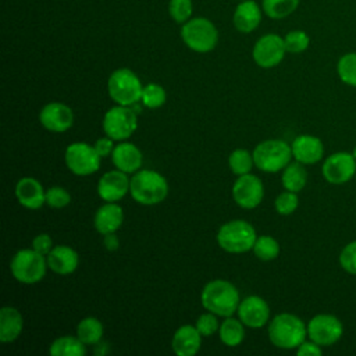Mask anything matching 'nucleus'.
Listing matches in <instances>:
<instances>
[{
    "label": "nucleus",
    "mask_w": 356,
    "mask_h": 356,
    "mask_svg": "<svg viewBox=\"0 0 356 356\" xmlns=\"http://www.w3.org/2000/svg\"><path fill=\"white\" fill-rule=\"evenodd\" d=\"M241 296L236 286L227 280L209 281L200 293L202 306L218 317L232 316L239 306Z\"/></svg>",
    "instance_id": "1"
},
{
    "label": "nucleus",
    "mask_w": 356,
    "mask_h": 356,
    "mask_svg": "<svg viewBox=\"0 0 356 356\" xmlns=\"http://www.w3.org/2000/svg\"><path fill=\"white\" fill-rule=\"evenodd\" d=\"M270 342L280 349H296L307 338V324L293 313H280L267 328Z\"/></svg>",
    "instance_id": "2"
},
{
    "label": "nucleus",
    "mask_w": 356,
    "mask_h": 356,
    "mask_svg": "<svg viewBox=\"0 0 356 356\" xmlns=\"http://www.w3.org/2000/svg\"><path fill=\"white\" fill-rule=\"evenodd\" d=\"M129 193L139 204H159L168 195V182L154 170H139L131 177Z\"/></svg>",
    "instance_id": "3"
},
{
    "label": "nucleus",
    "mask_w": 356,
    "mask_h": 356,
    "mask_svg": "<svg viewBox=\"0 0 356 356\" xmlns=\"http://www.w3.org/2000/svg\"><path fill=\"white\" fill-rule=\"evenodd\" d=\"M254 227L245 220H231L222 224L217 232L218 246L228 253H245L253 249L256 242Z\"/></svg>",
    "instance_id": "4"
},
{
    "label": "nucleus",
    "mask_w": 356,
    "mask_h": 356,
    "mask_svg": "<svg viewBox=\"0 0 356 356\" xmlns=\"http://www.w3.org/2000/svg\"><path fill=\"white\" fill-rule=\"evenodd\" d=\"M143 85L129 68L114 70L107 81V92L111 100L120 106H135L140 102Z\"/></svg>",
    "instance_id": "5"
},
{
    "label": "nucleus",
    "mask_w": 356,
    "mask_h": 356,
    "mask_svg": "<svg viewBox=\"0 0 356 356\" xmlns=\"http://www.w3.org/2000/svg\"><path fill=\"white\" fill-rule=\"evenodd\" d=\"M181 39L185 46L196 53H209L218 43V31L206 17H193L181 28Z\"/></svg>",
    "instance_id": "6"
},
{
    "label": "nucleus",
    "mask_w": 356,
    "mask_h": 356,
    "mask_svg": "<svg viewBox=\"0 0 356 356\" xmlns=\"http://www.w3.org/2000/svg\"><path fill=\"white\" fill-rule=\"evenodd\" d=\"M254 165L264 172L282 171L293 159L291 145L282 139H267L256 145L253 150Z\"/></svg>",
    "instance_id": "7"
},
{
    "label": "nucleus",
    "mask_w": 356,
    "mask_h": 356,
    "mask_svg": "<svg viewBox=\"0 0 356 356\" xmlns=\"http://www.w3.org/2000/svg\"><path fill=\"white\" fill-rule=\"evenodd\" d=\"M49 266L46 256L36 252L33 248L18 250L10 263L13 277L21 284H36L46 275Z\"/></svg>",
    "instance_id": "8"
},
{
    "label": "nucleus",
    "mask_w": 356,
    "mask_h": 356,
    "mask_svg": "<svg viewBox=\"0 0 356 356\" xmlns=\"http://www.w3.org/2000/svg\"><path fill=\"white\" fill-rule=\"evenodd\" d=\"M103 131L113 140H127L138 128V115L132 106H120L108 108L103 117Z\"/></svg>",
    "instance_id": "9"
},
{
    "label": "nucleus",
    "mask_w": 356,
    "mask_h": 356,
    "mask_svg": "<svg viewBox=\"0 0 356 356\" xmlns=\"http://www.w3.org/2000/svg\"><path fill=\"white\" fill-rule=\"evenodd\" d=\"M102 157L97 154L93 145L86 142H74L68 145L64 154L67 168L79 177L95 174L100 167Z\"/></svg>",
    "instance_id": "10"
},
{
    "label": "nucleus",
    "mask_w": 356,
    "mask_h": 356,
    "mask_svg": "<svg viewBox=\"0 0 356 356\" xmlns=\"http://www.w3.org/2000/svg\"><path fill=\"white\" fill-rule=\"evenodd\" d=\"M343 335L342 321L330 313H318L307 323V338L323 348L332 346Z\"/></svg>",
    "instance_id": "11"
},
{
    "label": "nucleus",
    "mask_w": 356,
    "mask_h": 356,
    "mask_svg": "<svg viewBox=\"0 0 356 356\" xmlns=\"http://www.w3.org/2000/svg\"><path fill=\"white\" fill-rule=\"evenodd\" d=\"M323 178L332 185L349 182L356 174V159L352 152H335L325 157L321 167Z\"/></svg>",
    "instance_id": "12"
},
{
    "label": "nucleus",
    "mask_w": 356,
    "mask_h": 356,
    "mask_svg": "<svg viewBox=\"0 0 356 356\" xmlns=\"http://www.w3.org/2000/svg\"><path fill=\"white\" fill-rule=\"evenodd\" d=\"M286 49L284 38L277 33H267L257 39L253 46V61L261 68H274L285 57Z\"/></svg>",
    "instance_id": "13"
},
{
    "label": "nucleus",
    "mask_w": 356,
    "mask_h": 356,
    "mask_svg": "<svg viewBox=\"0 0 356 356\" xmlns=\"http://www.w3.org/2000/svg\"><path fill=\"white\" fill-rule=\"evenodd\" d=\"M232 197L242 209L257 207L264 197V186L261 179L250 172L239 175L232 185Z\"/></svg>",
    "instance_id": "14"
},
{
    "label": "nucleus",
    "mask_w": 356,
    "mask_h": 356,
    "mask_svg": "<svg viewBox=\"0 0 356 356\" xmlns=\"http://www.w3.org/2000/svg\"><path fill=\"white\" fill-rule=\"evenodd\" d=\"M39 121L44 129L61 134L72 127L74 113L71 107L64 103L50 102L42 107L39 113Z\"/></svg>",
    "instance_id": "15"
},
{
    "label": "nucleus",
    "mask_w": 356,
    "mask_h": 356,
    "mask_svg": "<svg viewBox=\"0 0 356 356\" xmlns=\"http://www.w3.org/2000/svg\"><path fill=\"white\" fill-rule=\"evenodd\" d=\"M238 318L249 328H261L268 323L270 306L257 295H249L241 299L238 306Z\"/></svg>",
    "instance_id": "16"
},
{
    "label": "nucleus",
    "mask_w": 356,
    "mask_h": 356,
    "mask_svg": "<svg viewBox=\"0 0 356 356\" xmlns=\"http://www.w3.org/2000/svg\"><path fill=\"white\" fill-rule=\"evenodd\" d=\"M131 178L121 170L104 172L97 182V195L104 202H118L129 192Z\"/></svg>",
    "instance_id": "17"
},
{
    "label": "nucleus",
    "mask_w": 356,
    "mask_h": 356,
    "mask_svg": "<svg viewBox=\"0 0 356 356\" xmlns=\"http://www.w3.org/2000/svg\"><path fill=\"white\" fill-rule=\"evenodd\" d=\"M292 156L293 160L305 164V165H312L318 163L323 156H324V145L320 138L309 134H302L298 135L292 143Z\"/></svg>",
    "instance_id": "18"
},
{
    "label": "nucleus",
    "mask_w": 356,
    "mask_h": 356,
    "mask_svg": "<svg viewBox=\"0 0 356 356\" xmlns=\"http://www.w3.org/2000/svg\"><path fill=\"white\" fill-rule=\"evenodd\" d=\"M18 203L28 210H38L46 203V191L33 177H24L15 185Z\"/></svg>",
    "instance_id": "19"
},
{
    "label": "nucleus",
    "mask_w": 356,
    "mask_h": 356,
    "mask_svg": "<svg viewBox=\"0 0 356 356\" xmlns=\"http://www.w3.org/2000/svg\"><path fill=\"white\" fill-rule=\"evenodd\" d=\"M111 161L117 170L127 174H135L143 164V156L139 147L131 142L121 140L111 153Z\"/></svg>",
    "instance_id": "20"
},
{
    "label": "nucleus",
    "mask_w": 356,
    "mask_h": 356,
    "mask_svg": "<svg viewBox=\"0 0 356 356\" xmlns=\"http://www.w3.org/2000/svg\"><path fill=\"white\" fill-rule=\"evenodd\" d=\"M124 221L122 207L117 202H104L93 217V225L96 231L102 235L113 234L120 229Z\"/></svg>",
    "instance_id": "21"
},
{
    "label": "nucleus",
    "mask_w": 356,
    "mask_h": 356,
    "mask_svg": "<svg viewBox=\"0 0 356 356\" xmlns=\"http://www.w3.org/2000/svg\"><path fill=\"white\" fill-rule=\"evenodd\" d=\"M263 8L254 0H242L234 10L232 24L241 33L253 32L261 21Z\"/></svg>",
    "instance_id": "22"
},
{
    "label": "nucleus",
    "mask_w": 356,
    "mask_h": 356,
    "mask_svg": "<svg viewBox=\"0 0 356 356\" xmlns=\"http://www.w3.org/2000/svg\"><path fill=\"white\" fill-rule=\"evenodd\" d=\"M49 268L60 275L72 274L79 264V256L76 250L67 245H56L46 256Z\"/></svg>",
    "instance_id": "23"
},
{
    "label": "nucleus",
    "mask_w": 356,
    "mask_h": 356,
    "mask_svg": "<svg viewBox=\"0 0 356 356\" xmlns=\"http://www.w3.org/2000/svg\"><path fill=\"white\" fill-rule=\"evenodd\" d=\"M202 346V334L195 325H181L172 335L171 348L177 356H195Z\"/></svg>",
    "instance_id": "24"
},
{
    "label": "nucleus",
    "mask_w": 356,
    "mask_h": 356,
    "mask_svg": "<svg viewBox=\"0 0 356 356\" xmlns=\"http://www.w3.org/2000/svg\"><path fill=\"white\" fill-rule=\"evenodd\" d=\"M24 318L18 309L4 306L0 310V341L3 343L14 342L22 332Z\"/></svg>",
    "instance_id": "25"
},
{
    "label": "nucleus",
    "mask_w": 356,
    "mask_h": 356,
    "mask_svg": "<svg viewBox=\"0 0 356 356\" xmlns=\"http://www.w3.org/2000/svg\"><path fill=\"white\" fill-rule=\"evenodd\" d=\"M307 182V171L305 168V164L299 161H291L281 174V184L284 189L299 193Z\"/></svg>",
    "instance_id": "26"
},
{
    "label": "nucleus",
    "mask_w": 356,
    "mask_h": 356,
    "mask_svg": "<svg viewBox=\"0 0 356 356\" xmlns=\"http://www.w3.org/2000/svg\"><path fill=\"white\" fill-rule=\"evenodd\" d=\"M49 353L51 356H83L86 345L76 335H63L50 343Z\"/></svg>",
    "instance_id": "27"
},
{
    "label": "nucleus",
    "mask_w": 356,
    "mask_h": 356,
    "mask_svg": "<svg viewBox=\"0 0 356 356\" xmlns=\"http://www.w3.org/2000/svg\"><path fill=\"white\" fill-rule=\"evenodd\" d=\"M220 341L229 348H235L245 339V324L232 316L225 317L218 328Z\"/></svg>",
    "instance_id": "28"
},
{
    "label": "nucleus",
    "mask_w": 356,
    "mask_h": 356,
    "mask_svg": "<svg viewBox=\"0 0 356 356\" xmlns=\"http://www.w3.org/2000/svg\"><path fill=\"white\" fill-rule=\"evenodd\" d=\"M103 324L96 317H85L76 325V337L88 346L96 345L103 338Z\"/></svg>",
    "instance_id": "29"
},
{
    "label": "nucleus",
    "mask_w": 356,
    "mask_h": 356,
    "mask_svg": "<svg viewBox=\"0 0 356 356\" xmlns=\"http://www.w3.org/2000/svg\"><path fill=\"white\" fill-rule=\"evenodd\" d=\"M300 0H261L263 13L271 19H284L296 11Z\"/></svg>",
    "instance_id": "30"
},
{
    "label": "nucleus",
    "mask_w": 356,
    "mask_h": 356,
    "mask_svg": "<svg viewBox=\"0 0 356 356\" xmlns=\"http://www.w3.org/2000/svg\"><path fill=\"white\" fill-rule=\"evenodd\" d=\"M253 253L257 259L263 261H271L278 257L280 254V243L278 241L271 235H260L256 238V242L253 245Z\"/></svg>",
    "instance_id": "31"
},
{
    "label": "nucleus",
    "mask_w": 356,
    "mask_h": 356,
    "mask_svg": "<svg viewBox=\"0 0 356 356\" xmlns=\"http://www.w3.org/2000/svg\"><path fill=\"white\" fill-rule=\"evenodd\" d=\"M337 74L345 85L356 88V51H349L339 57Z\"/></svg>",
    "instance_id": "32"
},
{
    "label": "nucleus",
    "mask_w": 356,
    "mask_h": 356,
    "mask_svg": "<svg viewBox=\"0 0 356 356\" xmlns=\"http://www.w3.org/2000/svg\"><path fill=\"white\" fill-rule=\"evenodd\" d=\"M253 165V154L249 153L246 149H235L228 157V167L238 177L250 172Z\"/></svg>",
    "instance_id": "33"
},
{
    "label": "nucleus",
    "mask_w": 356,
    "mask_h": 356,
    "mask_svg": "<svg viewBox=\"0 0 356 356\" xmlns=\"http://www.w3.org/2000/svg\"><path fill=\"white\" fill-rule=\"evenodd\" d=\"M167 102L165 89L154 82H150L143 86L140 103L147 108H160Z\"/></svg>",
    "instance_id": "34"
},
{
    "label": "nucleus",
    "mask_w": 356,
    "mask_h": 356,
    "mask_svg": "<svg viewBox=\"0 0 356 356\" xmlns=\"http://www.w3.org/2000/svg\"><path fill=\"white\" fill-rule=\"evenodd\" d=\"M284 43L286 53L299 54L307 50L310 44V36L302 29H293L284 36Z\"/></svg>",
    "instance_id": "35"
},
{
    "label": "nucleus",
    "mask_w": 356,
    "mask_h": 356,
    "mask_svg": "<svg viewBox=\"0 0 356 356\" xmlns=\"http://www.w3.org/2000/svg\"><path fill=\"white\" fill-rule=\"evenodd\" d=\"M193 4L192 0H170L168 1V13L174 22L185 24L192 18Z\"/></svg>",
    "instance_id": "36"
},
{
    "label": "nucleus",
    "mask_w": 356,
    "mask_h": 356,
    "mask_svg": "<svg viewBox=\"0 0 356 356\" xmlns=\"http://www.w3.org/2000/svg\"><path fill=\"white\" fill-rule=\"evenodd\" d=\"M299 206V197L296 192H291V191H284L281 192L275 200H274V207L275 211L281 216H289L292 214Z\"/></svg>",
    "instance_id": "37"
},
{
    "label": "nucleus",
    "mask_w": 356,
    "mask_h": 356,
    "mask_svg": "<svg viewBox=\"0 0 356 356\" xmlns=\"http://www.w3.org/2000/svg\"><path fill=\"white\" fill-rule=\"evenodd\" d=\"M71 202V195L63 186H50L46 189V204L51 209H63Z\"/></svg>",
    "instance_id": "38"
},
{
    "label": "nucleus",
    "mask_w": 356,
    "mask_h": 356,
    "mask_svg": "<svg viewBox=\"0 0 356 356\" xmlns=\"http://www.w3.org/2000/svg\"><path fill=\"white\" fill-rule=\"evenodd\" d=\"M338 260L343 271L350 275H356V239L342 248Z\"/></svg>",
    "instance_id": "39"
},
{
    "label": "nucleus",
    "mask_w": 356,
    "mask_h": 356,
    "mask_svg": "<svg viewBox=\"0 0 356 356\" xmlns=\"http://www.w3.org/2000/svg\"><path fill=\"white\" fill-rule=\"evenodd\" d=\"M217 314L211 313V312H207L200 314L197 318H196V323H195V327L197 328V331L202 334V337H210L216 332H218V328H220V323L217 320Z\"/></svg>",
    "instance_id": "40"
},
{
    "label": "nucleus",
    "mask_w": 356,
    "mask_h": 356,
    "mask_svg": "<svg viewBox=\"0 0 356 356\" xmlns=\"http://www.w3.org/2000/svg\"><path fill=\"white\" fill-rule=\"evenodd\" d=\"M32 248L39 252L43 256H47L50 253V250L54 248L53 245V239L49 234H38L33 239H32Z\"/></svg>",
    "instance_id": "41"
},
{
    "label": "nucleus",
    "mask_w": 356,
    "mask_h": 356,
    "mask_svg": "<svg viewBox=\"0 0 356 356\" xmlns=\"http://www.w3.org/2000/svg\"><path fill=\"white\" fill-rule=\"evenodd\" d=\"M295 350L298 356H321L323 355V346H320L312 339H305Z\"/></svg>",
    "instance_id": "42"
},
{
    "label": "nucleus",
    "mask_w": 356,
    "mask_h": 356,
    "mask_svg": "<svg viewBox=\"0 0 356 356\" xmlns=\"http://www.w3.org/2000/svg\"><path fill=\"white\" fill-rule=\"evenodd\" d=\"M93 147L96 149L97 154L103 159V157H108L111 156L115 145H114V140L110 138V136H104V138H100L97 139L95 143H93Z\"/></svg>",
    "instance_id": "43"
},
{
    "label": "nucleus",
    "mask_w": 356,
    "mask_h": 356,
    "mask_svg": "<svg viewBox=\"0 0 356 356\" xmlns=\"http://www.w3.org/2000/svg\"><path fill=\"white\" fill-rule=\"evenodd\" d=\"M103 236H104V239H103V245H104V248H106L107 250L114 252V250H117V249H118V246H120V241H118V236L115 235V232H113V234H107V235H103Z\"/></svg>",
    "instance_id": "44"
},
{
    "label": "nucleus",
    "mask_w": 356,
    "mask_h": 356,
    "mask_svg": "<svg viewBox=\"0 0 356 356\" xmlns=\"http://www.w3.org/2000/svg\"><path fill=\"white\" fill-rule=\"evenodd\" d=\"M352 153H353V156H355V159H356V146L353 147V150H352Z\"/></svg>",
    "instance_id": "45"
},
{
    "label": "nucleus",
    "mask_w": 356,
    "mask_h": 356,
    "mask_svg": "<svg viewBox=\"0 0 356 356\" xmlns=\"http://www.w3.org/2000/svg\"><path fill=\"white\" fill-rule=\"evenodd\" d=\"M238 1H242V0H238Z\"/></svg>",
    "instance_id": "46"
}]
</instances>
